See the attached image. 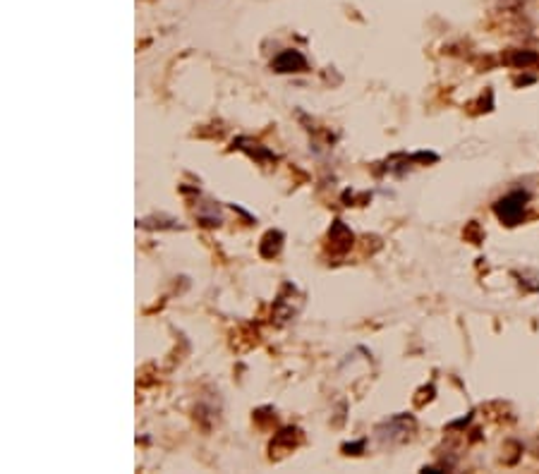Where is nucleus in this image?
<instances>
[{"mask_svg": "<svg viewBox=\"0 0 539 474\" xmlns=\"http://www.w3.org/2000/svg\"><path fill=\"white\" fill-rule=\"evenodd\" d=\"M525 199L527 197L523 194V192H513V194H508L506 199H501V202L496 203V213H499V218L501 220H506L508 225L518 223V218L523 216Z\"/></svg>", "mask_w": 539, "mask_h": 474, "instance_id": "f257e3e1", "label": "nucleus"}, {"mask_svg": "<svg viewBox=\"0 0 539 474\" xmlns=\"http://www.w3.org/2000/svg\"><path fill=\"white\" fill-rule=\"evenodd\" d=\"M276 68L281 69V72H288V68H305V60L297 53H283L276 60Z\"/></svg>", "mask_w": 539, "mask_h": 474, "instance_id": "f03ea898", "label": "nucleus"}]
</instances>
